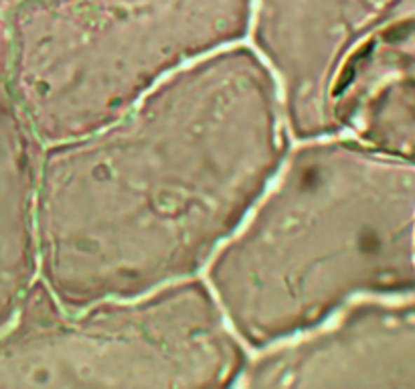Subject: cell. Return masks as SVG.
Segmentation results:
<instances>
[{
    "mask_svg": "<svg viewBox=\"0 0 415 389\" xmlns=\"http://www.w3.org/2000/svg\"><path fill=\"white\" fill-rule=\"evenodd\" d=\"M290 150L275 79L231 45L163 79L100 130L45 144L39 280L67 310L193 278Z\"/></svg>",
    "mask_w": 415,
    "mask_h": 389,
    "instance_id": "1",
    "label": "cell"
},
{
    "mask_svg": "<svg viewBox=\"0 0 415 389\" xmlns=\"http://www.w3.org/2000/svg\"><path fill=\"white\" fill-rule=\"evenodd\" d=\"M387 185L369 154L330 136L300 140L205 268L245 349L320 327L362 290L395 278Z\"/></svg>",
    "mask_w": 415,
    "mask_h": 389,
    "instance_id": "2",
    "label": "cell"
},
{
    "mask_svg": "<svg viewBox=\"0 0 415 389\" xmlns=\"http://www.w3.org/2000/svg\"><path fill=\"white\" fill-rule=\"evenodd\" d=\"M250 19V0H35L6 43L11 83L43 144L69 140L237 45Z\"/></svg>",
    "mask_w": 415,
    "mask_h": 389,
    "instance_id": "3",
    "label": "cell"
},
{
    "mask_svg": "<svg viewBox=\"0 0 415 389\" xmlns=\"http://www.w3.org/2000/svg\"><path fill=\"white\" fill-rule=\"evenodd\" d=\"M0 341V383L235 388L247 363L205 278L67 310L36 280Z\"/></svg>",
    "mask_w": 415,
    "mask_h": 389,
    "instance_id": "4",
    "label": "cell"
}]
</instances>
